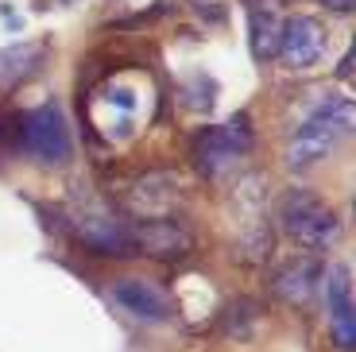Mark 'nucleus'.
I'll list each match as a JSON object with an SVG mask.
<instances>
[{"instance_id": "4", "label": "nucleus", "mask_w": 356, "mask_h": 352, "mask_svg": "<svg viewBox=\"0 0 356 352\" xmlns=\"http://www.w3.org/2000/svg\"><path fill=\"white\" fill-rule=\"evenodd\" d=\"M252 143L256 140H252V124L244 113L232 116L221 128H202V132L194 136V167L202 170L205 178H221L236 159L248 155Z\"/></svg>"}, {"instance_id": "9", "label": "nucleus", "mask_w": 356, "mask_h": 352, "mask_svg": "<svg viewBox=\"0 0 356 352\" xmlns=\"http://www.w3.org/2000/svg\"><path fill=\"white\" fill-rule=\"evenodd\" d=\"M318 287H321V264L318 259H286L275 271V279H271V291L286 302H298V306L310 302Z\"/></svg>"}, {"instance_id": "13", "label": "nucleus", "mask_w": 356, "mask_h": 352, "mask_svg": "<svg viewBox=\"0 0 356 352\" xmlns=\"http://www.w3.org/2000/svg\"><path fill=\"white\" fill-rule=\"evenodd\" d=\"M256 321H259V306L248 298H241L236 306H229V314H225V329L236 333V337H248L252 329H256Z\"/></svg>"}, {"instance_id": "7", "label": "nucleus", "mask_w": 356, "mask_h": 352, "mask_svg": "<svg viewBox=\"0 0 356 352\" xmlns=\"http://www.w3.org/2000/svg\"><path fill=\"white\" fill-rule=\"evenodd\" d=\"M113 298L140 321H167L175 317V302L167 298V291H159L147 279H120L113 282Z\"/></svg>"}, {"instance_id": "6", "label": "nucleus", "mask_w": 356, "mask_h": 352, "mask_svg": "<svg viewBox=\"0 0 356 352\" xmlns=\"http://www.w3.org/2000/svg\"><path fill=\"white\" fill-rule=\"evenodd\" d=\"M279 58L291 66V70H306L325 54V31L314 16H294L279 27Z\"/></svg>"}, {"instance_id": "2", "label": "nucleus", "mask_w": 356, "mask_h": 352, "mask_svg": "<svg viewBox=\"0 0 356 352\" xmlns=\"http://www.w3.org/2000/svg\"><path fill=\"white\" fill-rule=\"evenodd\" d=\"M279 221H283L286 237H294L306 248H330V244H337V237H341L337 213L321 202L318 194H310V190H291V194H283V202H279Z\"/></svg>"}, {"instance_id": "15", "label": "nucleus", "mask_w": 356, "mask_h": 352, "mask_svg": "<svg viewBox=\"0 0 356 352\" xmlns=\"http://www.w3.org/2000/svg\"><path fill=\"white\" fill-rule=\"evenodd\" d=\"M321 4L330 12H337V16H348V12H353V0H321Z\"/></svg>"}, {"instance_id": "5", "label": "nucleus", "mask_w": 356, "mask_h": 352, "mask_svg": "<svg viewBox=\"0 0 356 352\" xmlns=\"http://www.w3.org/2000/svg\"><path fill=\"white\" fill-rule=\"evenodd\" d=\"M325 302H330V333L337 341L341 352L356 349V314H353V275L345 264H330L321 267V287Z\"/></svg>"}, {"instance_id": "11", "label": "nucleus", "mask_w": 356, "mask_h": 352, "mask_svg": "<svg viewBox=\"0 0 356 352\" xmlns=\"http://www.w3.org/2000/svg\"><path fill=\"white\" fill-rule=\"evenodd\" d=\"M39 62H43V47L39 43H8L0 51V89L31 78L39 70Z\"/></svg>"}, {"instance_id": "14", "label": "nucleus", "mask_w": 356, "mask_h": 352, "mask_svg": "<svg viewBox=\"0 0 356 352\" xmlns=\"http://www.w3.org/2000/svg\"><path fill=\"white\" fill-rule=\"evenodd\" d=\"M108 97L116 101V109H124V113H132V109H136V93H132V89H113Z\"/></svg>"}, {"instance_id": "8", "label": "nucleus", "mask_w": 356, "mask_h": 352, "mask_svg": "<svg viewBox=\"0 0 356 352\" xmlns=\"http://www.w3.org/2000/svg\"><path fill=\"white\" fill-rule=\"evenodd\" d=\"M128 232H132V244L143 248L147 255H155V259H178V255H186L190 244H194L190 232L170 217H152Z\"/></svg>"}, {"instance_id": "10", "label": "nucleus", "mask_w": 356, "mask_h": 352, "mask_svg": "<svg viewBox=\"0 0 356 352\" xmlns=\"http://www.w3.org/2000/svg\"><path fill=\"white\" fill-rule=\"evenodd\" d=\"M74 237H78L89 252H101V255H128V252H136L132 232L120 229V225L108 221V217H81L78 225H74Z\"/></svg>"}, {"instance_id": "3", "label": "nucleus", "mask_w": 356, "mask_h": 352, "mask_svg": "<svg viewBox=\"0 0 356 352\" xmlns=\"http://www.w3.org/2000/svg\"><path fill=\"white\" fill-rule=\"evenodd\" d=\"M19 143L31 159L47 163V167H63L70 163V124H66V113L54 101L47 105H35L19 116Z\"/></svg>"}, {"instance_id": "12", "label": "nucleus", "mask_w": 356, "mask_h": 352, "mask_svg": "<svg viewBox=\"0 0 356 352\" xmlns=\"http://www.w3.org/2000/svg\"><path fill=\"white\" fill-rule=\"evenodd\" d=\"M248 27H252V54H256L259 62L275 58V51H279V19L267 8H252L248 12Z\"/></svg>"}, {"instance_id": "16", "label": "nucleus", "mask_w": 356, "mask_h": 352, "mask_svg": "<svg viewBox=\"0 0 356 352\" xmlns=\"http://www.w3.org/2000/svg\"><path fill=\"white\" fill-rule=\"evenodd\" d=\"M337 78L345 81V78H353V54H345V58H341V66H337Z\"/></svg>"}, {"instance_id": "1", "label": "nucleus", "mask_w": 356, "mask_h": 352, "mask_svg": "<svg viewBox=\"0 0 356 352\" xmlns=\"http://www.w3.org/2000/svg\"><path fill=\"white\" fill-rule=\"evenodd\" d=\"M353 132V101L348 97H330L321 101L310 113V120L291 136L286 143V167L291 170H306L314 167L318 159H325L333 147H337L341 136Z\"/></svg>"}]
</instances>
